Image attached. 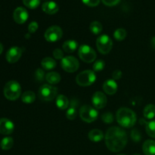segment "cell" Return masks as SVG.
Segmentation results:
<instances>
[{"label":"cell","mask_w":155,"mask_h":155,"mask_svg":"<svg viewBox=\"0 0 155 155\" xmlns=\"http://www.w3.org/2000/svg\"><path fill=\"white\" fill-rule=\"evenodd\" d=\"M104 139L106 146L110 151L119 152L127 145V135L120 127H112L106 132Z\"/></svg>","instance_id":"1"},{"label":"cell","mask_w":155,"mask_h":155,"mask_svg":"<svg viewBox=\"0 0 155 155\" xmlns=\"http://www.w3.org/2000/svg\"><path fill=\"white\" fill-rule=\"evenodd\" d=\"M92 101L94 107L101 109L107 104V97L102 92H96L92 95Z\"/></svg>","instance_id":"13"},{"label":"cell","mask_w":155,"mask_h":155,"mask_svg":"<svg viewBox=\"0 0 155 155\" xmlns=\"http://www.w3.org/2000/svg\"><path fill=\"white\" fill-rule=\"evenodd\" d=\"M79 57L86 63H92L96 58V53L95 50L88 45H82L78 50Z\"/></svg>","instance_id":"6"},{"label":"cell","mask_w":155,"mask_h":155,"mask_svg":"<svg viewBox=\"0 0 155 155\" xmlns=\"http://www.w3.org/2000/svg\"><path fill=\"white\" fill-rule=\"evenodd\" d=\"M88 136H89V139L91 141L94 142H98L102 140L104 135H103L102 131L98 130V129H95V130H92L89 132Z\"/></svg>","instance_id":"20"},{"label":"cell","mask_w":155,"mask_h":155,"mask_svg":"<svg viewBox=\"0 0 155 155\" xmlns=\"http://www.w3.org/2000/svg\"><path fill=\"white\" fill-rule=\"evenodd\" d=\"M28 12L24 8L18 7L13 13V18L15 22L18 24H24L28 19Z\"/></svg>","instance_id":"12"},{"label":"cell","mask_w":155,"mask_h":155,"mask_svg":"<svg viewBox=\"0 0 155 155\" xmlns=\"http://www.w3.org/2000/svg\"><path fill=\"white\" fill-rule=\"evenodd\" d=\"M145 130H146L147 134L150 137L155 139V120H153L147 123Z\"/></svg>","instance_id":"28"},{"label":"cell","mask_w":155,"mask_h":155,"mask_svg":"<svg viewBox=\"0 0 155 155\" xmlns=\"http://www.w3.org/2000/svg\"><path fill=\"white\" fill-rule=\"evenodd\" d=\"M151 47H152L154 49H155V36H154V37L151 39Z\"/></svg>","instance_id":"40"},{"label":"cell","mask_w":155,"mask_h":155,"mask_svg":"<svg viewBox=\"0 0 155 155\" xmlns=\"http://www.w3.org/2000/svg\"><path fill=\"white\" fill-rule=\"evenodd\" d=\"M96 80L95 72L90 70L82 71L76 77V82L80 86H89L93 84Z\"/></svg>","instance_id":"5"},{"label":"cell","mask_w":155,"mask_h":155,"mask_svg":"<svg viewBox=\"0 0 155 155\" xmlns=\"http://www.w3.org/2000/svg\"><path fill=\"white\" fill-rule=\"evenodd\" d=\"M80 118L86 123H92L98 118V112L89 105H84L80 109Z\"/></svg>","instance_id":"8"},{"label":"cell","mask_w":155,"mask_h":155,"mask_svg":"<svg viewBox=\"0 0 155 155\" xmlns=\"http://www.w3.org/2000/svg\"><path fill=\"white\" fill-rule=\"evenodd\" d=\"M101 120L105 124H111L114 121V116L110 112H107L101 116Z\"/></svg>","instance_id":"34"},{"label":"cell","mask_w":155,"mask_h":155,"mask_svg":"<svg viewBox=\"0 0 155 155\" xmlns=\"http://www.w3.org/2000/svg\"><path fill=\"white\" fill-rule=\"evenodd\" d=\"M4 95L7 99L11 101L17 100L21 95V87L19 83L15 80L8 82L4 87Z\"/></svg>","instance_id":"3"},{"label":"cell","mask_w":155,"mask_h":155,"mask_svg":"<svg viewBox=\"0 0 155 155\" xmlns=\"http://www.w3.org/2000/svg\"><path fill=\"white\" fill-rule=\"evenodd\" d=\"M26 7L30 9H35L40 5V0H22Z\"/></svg>","instance_id":"30"},{"label":"cell","mask_w":155,"mask_h":155,"mask_svg":"<svg viewBox=\"0 0 155 155\" xmlns=\"http://www.w3.org/2000/svg\"><path fill=\"white\" fill-rule=\"evenodd\" d=\"M77 46H78V44L75 40H68L64 42L62 45L64 51H66L67 53L74 52L77 48Z\"/></svg>","instance_id":"23"},{"label":"cell","mask_w":155,"mask_h":155,"mask_svg":"<svg viewBox=\"0 0 155 155\" xmlns=\"http://www.w3.org/2000/svg\"><path fill=\"white\" fill-rule=\"evenodd\" d=\"M69 101H68V98L64 95H59L57 96L56 98V105L61 110H66L68 108L69 106Z\"/></svg>","instance_id":"19"},{"label":"cell","mask_w":155,"mask_h":155,"mask_svg":"<svg viewBox=\"0 0 155 155\" xmlns=\"http://www.w3.org/2000/svg\"><path fill=\"white\" fill-rule=\"evenodd\" d=\"M96 46L100 53L103 54H108L113 46V42L107 35H101L97 38Z\"/></svg>","instance_id":"7"},{"label":"cell","mask_w":155,"mask_h":155,"mask_svg":"<svg viewBox=\"0 0 155 155\" xmlns=\"http://www.w3.org/2000/svg\"><path fill=\"white\" fill-rule=\"evenodd\" d=\"M133 155H140L139 154H134Z\"/></svg>","instance_id":"42"},{"label":"cell","mask_w":155,"mask_h":155,"mask_svg":"<svg viewBox=\"0 0 155 155\" xmlns=\"http://www.w3.org/2000/svg\"><path fill=\"white\" fill-rule=\"evenodd\" d=\"M121 77H122V72H121V71H119V70H117V71H114L113 74H112V78H113V80H119Z\"/></svg>","instance_id":"39"},{"label":"cell","mask_w":155,"mask_h":155,"mask_svg":"<svg viewBox=\"0 0 155 155\" xmlns=\"http://www.w3.org/2000/svg\"><path fill=\"white\" fill-rule=\"evenodd\" d=\"M101 1L105 5L111 7V6L117 5L120 2V0H101Z\"/></svg>","instance_id":"38"},{"label":"cell","mask_w":155,"mask_h":155,"mask_svg":"<svg viewBox=\"0 0 155 155\" xmlns=\"http://www.w3.org/2000/svg\"><path fill=\"white\" fill-rule=\"evenodd\" d=\"M61 65L66 72L74 73L78 70L80 64L78 60L74 56H67L62 59Z\"/></svg>","instance_id":"10"},{"label":"cell","mask_w":155,"mask_h":155,"mask_svg":"<svg viewBox=\"0 0 155 155\" xmlns=\"http://www.w3.org/2000/svg\"><path fill=\"white\" fill-rule=\"evenodd\" d=\"M56 64H57V63H56L55 60H54V59L50 57L45 58L41 61V65H42V68L45 70L54 69L56 67Z\"/></svg>","instance_id":"22"},{"label":"cell","mask_w":155,"mask_h":155,"mask_svg":"<svg viewBox=\"0 0 155 155\" xmlns=\"http://www.w3.org/2000/svg\"><path fill=\"white\" fill-rule=\"evenodd\" d=\"M89 29H90V31L92 33L95 35H98L102 31L103 27L101 25V24L98 21H93V22L91 23L90 26H89Z\"/></svg>","instance_id":"27"},{"label":"cell","mask_w":155,"mask_h":155,"mask_svg":"<svg viewBox=\"0 0 155 155\" xmlns=\"http://www.w3.org/2000/svg\"><path fill=\"white\" fill-rule=\"evenodd\" d=\"M105 67V63L103 60H98L94 63L93 64V70L94 72H99L101 71Z\"/></svg>","instance_id":"31"},{"label":"cell","mask_w":155,"mask_h":155,"mask_svg":"<svg viewBox=\"0 0 155 155\" xmlns=\"http://www.w3.org/2000/svg\"><path fill=\"white\" fill-rule=\"evenodd\" d=\"M143 115L146 119L152 120L155 117V105L152 104H148L144 108Z\"/></svg>","instance_id":"24"},{"label":"cell","mask_w":155,"mask_h":155,"mask_svg":"<svg viewBox=\"0 0 155 155\" xmlns=\"http://www.w3.org/2000/svg\"><path fill=\"white\" fill-rule=\"evenodd\" d=\"M78 105V102L76 101L75 99H72L70 104V107H68L67 110L66 117L68 120H73L76 118L77 115V106Z\"/></svg>","instance_id":"17"},{"label":"cell","mask_w":155,"mask_h":155,"mask_svg":"<svg viewBox=\"0 0 155 155\" xmlns=\"http://www.w3.org/2000/svg\"><path fill=\"white\" fill-rule=\"evenodd\" d=\"M14 140L12 137H5L0 142V147L2 150L8 151L13 147Z\"/></svg>","instance_id":"26"},{"label":"cell","mask_w":155,"mask_h":155,"mask_svg":"<svg viewBox=\"0 0 155 155\" xmlns=\"http://www.w3.org/2000/svg\"><path fill=\"white\" fill-rule=\"evenodd\" d=\"M63 36V31L58 26H51L45 32V39L49 42H55L60 40Z\"/></svg>","instance_id":"9"},{"label":"cell","mask_w":155,"mask_h":155,"mask_svg":"<svg viewBox=\"0 0 155 155\" xmlns=\"http://www.w3.org/2000/svg\"><path fill=\"white\" fill-rule=\"evenodd\" d=\"M15 130L13 122L7 118L0 119V133L3 135H10Z\"/></svg>","instance_id":"14"},{"label":"cell","mask_w":155,"mask_h":155,"mask_svg":"<svg viewBox=\"0 0 155 155\" xmlns=\"http://www.w3.org/2000/svg\"><path fill=\"white\" fill-rule=\"evenodd\" d=\"M142 151L145 155H155V141L148 139L144 142Z\"/></svg>","instance_id":"18"},{"label":"cell","mask_w":155,"mask_h":155,"mask_svg":"<svg viewBox=\"0 0 155 155\" xmlns=\"http://www.w3.org/2000/svg\"><path fill=\"white\" fill-rule=\"evenodd\" d=\"M36 95L32 91H26L21 95V100L25 104H32L35 101Z\"/></svg>","instance_id":"25"},{"label":"cell","mask_w":155,"mask_h":155,"mask_svg":"<svg viewBox=\"0 0 155 155\" xmlns=\"http://www.w3.org/2000/svg\"><path fill=\"white\" fill-rule=\"evenodd\" d=\"M38 28H39V25H38V23L36 22V21H33L28 26V30L31 33H35L38 30Z\"/></svg>","instance_id":"37"},{"label":"cell","mask_w":155,"mask_h":155,"mask_svg":"<svg viewBox=\"0 0 155 155\" xmlns=\"http://www.w3.org/2000/svg\"><path fill=\"white\" fill-rule=\"evenodd\" d=\"M39 98L42 101H50L57 97L58 89L54 86L48 84H44L40 86L38 92Z\"/></svg>","instance_id":"4"},{"label":"cell","mask_w":155,"mask_h":155,"mask_svg":"<svg viewBox=\"0 0 155 155\" xmlns=\"http://www.w3.org/2000/svg\"><path fill=\"white\" fill-rule=\"evenodd\" d=\"M22 55V49L18 46H13L8 50L6 53V60L11 64L16 63Z\"/></svg>","instance_id":"11"},{"label":"cell","mask_w":155,"mask_h":155,"mask_svg":"<svg viewBox=\"0 0 155 155\" xmlns=\"http://www.w3.org/2000/svg\"><path fill=\"white\" fill-rule=\"evenodd\" d=\"M45 80L48 81V83L52 85L58 84L61 81V75L57 72H51L48 73L45 76Z\"/></svg>","instance_id":"21"},{"label":"cell","mask_w":155,"mask_h":155,"mask_svg":"<svg viewBox=\"0 0 155 155\" xmlns=\"http://www.w3.org/2000/svg\"><path fill=\"white\" fill-rule=\"evenodd\" d=\"M53 55L55 59L58 60H62L64 58V51H62L60 48H55V49L53 51Z\"/></svg>","instance_id":"35"},{"label":"cell","mask_w":155,"mask_h":155,"mask_svg":"<svg viewBox=\"0 0 155 155\" xmlns=\"http://www.w3.org/2000/svg\"><path fill=\"white\" fill-rule=\"evenodd\" d=\"M118 89L117 84L114 80H107L103 84V90L107 95H114Z\"/></svg>","instance_id":"16"},{"label":"cell","mask_w":155,"mask_h":155,"mask_svg":"<svg viewBox=\"0 0 155 155\" xmlns=\"http://www.w3.org/2000/svg\"><path fill=\"white\" fill-rule=\"evenodd\" d=\"M130 136H131V139H133L135 142H140L141 139H142V134H141L140 131H139V130H136V129H134V130H132Z\"/></svg>","instance_id":"32"},{"label":"cell","mask_w":155,"mask_h":155,"mask_svg":"<svg viewBox=\"0 0 155 155\" xmlns=\"http://www.w3.org/2000/svg\"><path fill=\"white\" fill-rule=\"evenodd\" d=\"M101 0H82L83 3L86 5L89 6V7H95L99 5Z\"/></svg>","instance_id":"36"},{"label":"cell","mask_w":155,"mask_h":155,"mask_svg":"<svg viewBox=\"0 0 155 155\" xmlns=\"http://www.w3.org/2000/svg\"><path fill=\"white\" fill-rule=\"evenodd\" d=\"M127 33L125 29L124 28H118L114 33V36L115 39L118 41H122L127 37Z\"/></svg>","instance_id":"29"},{"label":"cell","mask_w":155,"mask_h":155,"mask_svg":"<svg viewBox=\"0 0 155 155\" xmlns=\"http://www.w3.org/2000/svg\"><path fill=\"white\" fill-rule=\"evenodd\" d=\"M45 72L41 68H38L36 71H35V79L37 80L38 82H42L43 81L44 79L45 78Z\"/></svg>","instance_id":"33"},{"label":"cell","mask_w":155,"mask_h":155,"mask_svg":"<svg viewBox=\"0 0 155 155\" xmlns=\"http://www.w3.org/2000/svg\"><path fill=\"white\" fill-rule=\"evenodd\" d=\"M2 51H3V45H2V44L1 42H0V54H2Z\"/></svg>","instance_id":"41"},{"label":"cell","mask_w":155,"mask_h":155,"mask_svg":"<svg viewBox=\"0 0 155 155\" xmlns=\"http://www.w3.org/2000/svg\"><path fill=\"white\" fill-rule=\"evenodd\" d=\"M120 155H125V154H120Z\"/></svg>","instance_id":"43"},{"label":"cell","mask_w":155,"mask_h":155,"mask_svg":"<svg viewBox=\"0 0 155 155\" xmlns=\"http://www.w3.org/2000/svg\"><path fill=\"white\" fill-rule=\"evenodd\" d=\"M42 9L48 15H54L58 12L59 7L55 2L48 1L42 5Z\"/></svg>","instance_id":"15"},{"label":"cell","mask_w":155,"mask_h":155,"mask_svg":"<svg viewBox=\"0 0 155 155\" xmlns=\"http://www.w3.org/2000/svg\"><path fill=\"white\" fill-rule=\"evenodd\" d=\"M118 124L125 128H130L136 124L137 117L133 110L127 107H122L117 110L116 114Z\"/></svg>","instance_id":"2"}]
</instances>
